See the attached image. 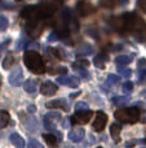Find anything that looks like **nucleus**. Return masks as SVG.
Returning <instances> with one entry per match:
<instances>
[{"label":"nucleus","instance_id":"nucleus-24","mask_svg":"<svg viewBox=\"0 0 146 148\" xmlns=\"http://www.w3.org/2000/svg\"><path fill=\"white\" fill-rule=\"evenodd\" d=\"M129 100L128 96H116L113 99V103L116 105H120V104H124V103H127Z\"/></svg>","mask_w":146,"mask_h":148},{"label":"nucleus","instance_id":"nucleus-15","mask_svg":"<svg viewBox=\"0 0 146 148\" xmlns=\"http://www.w3.org/2000/svg\"><path fill=\"white\" fill-rule=\"evenodd\" d=\"M92 51H93L92 46H91V44H88V43H84L82 47H80V48H78V51L75 52V55H76L78 57H80V56H88V55L92 53Z\"/></svg>","mask_w":146,"mask_h":148},{"label":"nucleus","instance_id":"nucleus-5","mask_svg":"<svg viewBox=\"0 0 146 148\" xmlns=\"http://www.w3.org/2000/svg\"><path fill=\"white\" fill-rule=\"evenodd\" d=\"M106 123H107V116H106V113L98 110V112L96 113V118H95V121H93L92 129L95 131H97V133H100V131H102L103 129H105Z\"/></svg>","mask_w":146,"mask_h":148},{"label":"nucleus","instance_id":"nucleus-25","mask_svg":"<svg viewBox=\"0 0 146 148\" xmlns=\"http://www.w3.org/2000/svg\"><path fill=\"white\" fill-rule=\"evenodd\" d=\"M118 70L120 72V74L123 77H131L132 75V70L131 69H128V68H124V66H118Z\"/></svg>","mask_w":146,"mask_h":148},{"label":"nucleus","instance_id":"nucleus-28","mask_svg":"<svg viewBox=\"0 0 146 148\" xmlns=\"http://www.w3.org/2000/svg\"><path fill=\"white\" fill-rule=\"evenodd\" d=\"M75 109H76V112L78 110H88V104L84 101H79L75 105Z\"/></svg>","mask_w":146,"mask_h":148},{"label":"nucleus","instance_id":"nucleus-32","mask_svg":"<svg viewBox=\"0 0 146 148\" xmlns=\"http://www.w3.org/2000/svg\"><path fill=\"white\" fill-rule=\"evenodd\" d=\"M79 74H80V75H82L84 79H88V78H89V73H88L85 69H80V70H79Z\"/></svg>","mask_w":146,"mask_h":148},{"label":"nucleus","instance_id":"nucleus-29","mask_svg":"<svg viewBox=\"0 0 146 148\" xmlns=\"http://www.w3.org/2000/svg\"><path fill=\"white\" fill-rule=\"evenodd\" d=\"M49 73H51V74L61 73V74H64V75H65V74H66V73H67V68L62 66V68H57V69H54V68H53V69H51V70H49Z\"/></svg>","mask_w":146,"mask_h":148},{"label":"nucleus","instance_id":"nucleus-13","mask_svg":"<svg viewBox=\"0 0 146 148\" xmlns=\"http://www.w3.org/2000/svg\"><path fill=\"white\" fill-rule=\"evenodd\" d=\"M115 64L118 66H127L128 64H131L132 61V56H128V55H120V56L115 57Z\"/></svg>","mask_w":146,"mask_h":148},{"label":"nucleus","instance_id":"nucleus-31","mask_svg":"<svg viewBox=\"0 0 146 148\" xmlns=\"http://www.w3.org/2000/svg\"><path fill=\"white\" fill-rule=\"evenodd\" d=\"M137 7L146 13V0H137Z\"/></svg>","mask_w":146,"mask_h":148},{"label":"nucleus","instance_id":"nucleus-43","mask_svg":"<svg viewBox=\"0 0 146 148\" xmlns=\"http://www.w3.org/2000/svg\"><path fill=\"white\" fill-rule=\"evenodd\" d=\"M1 5H3V0H0V7H1Z\"/></svg>","mask_w":146,"mask_h":148},{"label":"nucleus","instance_id":"nucleus-44","mask_svg":"<svg viewBox=\"0 0 146 148\" xmlns=\"http://www.w3.org/2000/svg\"><path fill=\"white\" fill-rule=\"evenodd\" d=\"M17 1H22V0H17Z\"/></svg>","mask_w":146,"mask_h":148},{"label":"nucleus","instance_id":"nucleus-2","mask_svg":"<svg viewBox=\"0 0 146 148\" xmlns=\"http://www.w3.org/2000/svg\"><path fill=\"white\" fill-rule=\"evenodd\" d=\"M115 118L120 122L124 123H135L140 120L141 117V112L139 108L131 107V108H119L118 110H115L114 113Z\"/></svg>","mask_w":146,"mask_h":148},{"label":"nucleus","instance_id":"nucleus-38","mask_svg":"<svg viewBox=\"0 0 146 148\" xmlns=\"http://www.w3.org/2000/svg\"><path fill=\"white\" fill-rule=\"evenodd\" d=\"M146 77V70H141V73H140V81H142Z\"/></svg>","mask_w":146,"mask_h":148},{"label":"nucleus","instance_id":"nucleus-34","mask_svg":"<svg viewBox=\"0 0 146 148\" xmlns=\"http://www.w3.org/2000/svg\"><path fill=\"white\" fill-rule=\"evenodd\" d=\"M88 34H89V35L92 36V38H95V39H98V33H97V31L95 30V29H93V31H91V29H88Z\"/></svg>","mask_w":146,"mask_h":148},{"label":"nucleus","instance_id":"nucleus-14","mask_svg":"<svg viewBox=\"0 0 146 148\" xmlns=\"http://www.w3.org/2000/svg\"><path fill=\"white\" fill-rule=\"evenodd\" d=\"M109 60V57H107V55H103V53H101V55H97V56L93 59V64L96 65L97 68H100V69H103L105 68V65H106V61Z\"/></svg>","mask_w":146,"mask_h":148},{"label":"nucleus","instance_id":"nucleus-22","mask_svg":"<svg viewBox=\"0 0 146 148\" xmlns=\"http://www.w3.org/2000/svg\"><path fill=\"white\" fill-rule=\"evenodd\" d=\"M116 3H118V0H102V1L100 3V5L103 7V8H109V9H111V8H114L116 5Z\"/></svg>","mask_w":146,"mask_h":148},{"label":"nucleus","instance_id":"nucleus-12","mask_svg":"<svg viewBox=\"0 0 146 148\" xmlns=\"http://www.w3.org/2000/svg\"><path fill=\"white\" fill-rule=\"evenodd\" d=\"M10 142H12V144L16 148H25V140H23V138L21 135H18V134H12V135L9 136Z\"/></svg>","mask_w":146,"mask_h":148},{"label":"nucleus","instance_id":"nucleus-40","mask_svg":"<svg viewBox=\"0 0 146 148\" xmlns=\"http://www.w3.org/2000/svg\"><path fill=\"white\" fill-rule=\"evenodd\" d=\"M79 95V92H75V94H71L70 95V97H75V96H78Z\"/></svg>","mask_w":146,"mask_h":148},{"label":"nucleus","instance_id":"nucleus-21","mask_svg":"<svg viewBox=\"0 0 146 148\" xmlns=\"http://www.w3.org/2000/svg\"><path fill=\"white\" fill-rule=\"evenodd\" d=\"M88 66H89V61H88V60H83V59L78 60V61H75L74 64H72V68L76 70L85 69V68H88Z\"/></svg>","mask_w":146,"mask_h":148},{"label":"nucleus","instance_id":"nucleus-45","mask_svg":"<svg viewBox=\"0 0 146 148\" xmlns=\"http://www.w3.org/2000/svg\"><path fill=\"white\" fill-rule=\"evenodd\" d=\"M98 148H101V147H98Z\"/></svg>","mask_w":146,"mask_h":148},{"label":"nucleus","instance_id":"nucleus-6","mask_svg":"<svg viewBox=\"0 0 146 148\" xmlns=\"http://www.w3.org/2000/svg\"><path fill=\"white\" fill-rule=\"evenodd\" d=\"M57 82L59 84H65V86H69V87H78L79 86V78L75 75H59L57 77Z\"/></svg>","mask_w":146,"mask_h":148},{"label":"nucleus","instance_id":"nucleus-37","mask_svg":"<svg viewBox=\"0 0 146 148\" xmlns=\"http://www.w3.org/2000/svg\"><path fill=\"white\" fill-rule=\"evenodd\" d=\"M128 1L129 0H118V4L119 5H127L128 4Z\"/></svg>","mask_w":146,"mask_h":148},{"label":"nucleus","instance_id":"nucleus-23","mask_svg":"<svg viewBox=\"0 0 146 148\" xmlns=\"http://www.w3.org/2000/svg\"><path fill=\"white\" fill-rule=\"evenodd\" d=\"M120 81V77L115 75V74H109L107 75V83L109 84H118Z\"/></svg>","mask_w":146,"mask_h":148},{"label":"nucleus","instance_id":"nucleus-7","mask_svg":"<svg viewBox=\"0 0 146 148\" xmlns=\"http://www.w3.org/2000/svg\"><path fill=\"white\" fill-rule=\"evenodd\" d=\"M22 78H23V74H22V69L20 66L16 68L12 73L9 74L8 79H9V83L12 86H20L21 82H22Z\"/></svg>","mask_w":146,"mask_h":148},{"label":"nucleus","instance_id":"nucleus-11","mask_svg":"<svg viewBox=\"0 0 146 148\" xmlns=\"http://www.w3.org/2000/svg\"><path fill=\"white\" fill-rule=\"evenodd\" d=\"M47 108H59L64 110H69V105H67L66 100L64 99H57V100H52V101L47 103Z\"/></svg>","mask_w":146,"mask_h":148},{"label":"nucleus","instance_id":"nucleus-16","mask_svg":"<svg viewBox=\"0 0 146 148\" xmlns=\"http://www.w3.org/2000/svg\"><path fill=\"white\" fill-rule=\"evenodd\" d=\"M120 131H122V126L119 123H113L110 127V133H111V136L115 139L116 142L119 140V136H120Z\"/></svg>","mask_w":146,"mask_h":148},{"label":"nucleus","instance_id":"nucleus-17","mask_svg":"<svg viewBox=\"0 0 146 148\" xmlns=\"http://www.w3.org/2000/svg\"><path fill=\"white\" fill-rule=\"evenodd\" d=\"M25 91L28 92V94H35L36 92V81H32V79H28V81L25 82Z\"/></svg>","mask_w":146,"mask_h":148},{"label":"nucleus","instance_id":"nucleus-4","mask_svg":"<svg viewBox=\"0 0 146 148\" xmlns=\"http://www.w3.org/2000/svg\"><path fill=\"white\" fill-rule=\"evenodd\" d=\"M92 117H93V112H91V110H78V112L70 118V121H71V123H74V125H76V123H83V125H84V123L89 122Z\"/></svg>","mask_w":146,"mask_h":148},{"label":"nucleus","instance_id":"nucleus-8","mask_svg":"<svg viewBox=\"0 0 146 148\" xmlns=\"http://www.w3.org/2000/svg\"><path fill=\"white\" fill-rule=\"evenodd\" d=\"M40 92L45 96H52L57 92V86L53 83V82H49V81H45L41 83L40 86Z\"/></svg>","mask_w":146,"mask_h":148},{"label":"nucleus","instance_id":"nucleus-41","mask_svg":"<svg viewBox=\"0 0 146 148\" xmlns=\"http://www.w3.org/2000/svg\"><path fill=\"white\" fill-rule=\"evenodd\" d=\"M1 83H3V78H1V74H0V87H1Z\"/></svg>","mask_w":146,"mask_h":148},{"label":"nucleus","instance_id":"nucleus-3","mask_svg":"<svg viewBox=\"0 0 146 148\" xmlns=\"http://www.w3.org/2000/svg\"><path fill=\"white\" fill-rule=\"evenodd\" d=\"M61 121H62L61 114H59V113H56V112H49V113H47V114L44 116V120H43L45 129H48V130L53 131L54 135L58 138V140H61L62 134L56 129V125H57L58 122H61Z\"/></svg>","mask_w":146,"mask_h":148},{"label":"nucleus","instance_id":"nucleus-36","mask_svg":"<svg viewBox=\"0 0 146 148\" xmlns=\"http://www.w3.org/2000/svg\"><path fill=\"white\" fill-rule=\"evenodd\" d=\"M36 110V108H35V105H28L27 107V112H30V113H34Z\"/></svg>","mask_w":146,"mask_h":148},{"label":"nucleus","instance_id":"nucleus-9","mask_svg":"<svg viewBox=\"0 0 146 148\" xmlns=\"http://www.w3.org/2000/svg\"><path fill=\"white\" fill-rule=\"evenodd\" d=\"M78 12L80 13V16H88L91 14V13L95 10V8L92 7V4L88 1H85V0H83V1H80L79 4H78Z\"/></svg>","mask_w":146,"mask_h":148},{"label":"nucleus","instance_id":"nucleus-1","mask_svg":"<svg viewBox=\"0 0 146 148\" xmlns=\"http://www.w3.org/2000/svg\"><path fill=\"white\" fill-rule=\"evenodd\" d=\"M23 61L25 65L27 66L28 70H31L35 74H43L45 73V64H44V60L40 55L34 49L30 51H26L23 55Z\"/></svg>","mask_w":146,"mask_h":148},{"label":"nucleus","instance_id":"nucleus-39","mask_svg":"<svg viewBox=\"0 0 146 148\" xmlns=\"http://www.w3.org/2000/svg\"><path fill=\"white\" fill-rule=\"evenodd\" d=\"M144 64H146V59H141L140 60V65H144Z\"/></svg>","mask_w":146,"mask_h":148},{"label":"nucleus","instance_id":"nucleus-10","mask_svg":"<svg viewBox=\"0 0 146 148\" xmlns=\"http://www.w3.org/2000/svg\"><path fill=\"white\" fill-rule=\"evenodd\" d=\"M84 129H74L69 133V139L72 143H79L83 138H84Z\"/></svg>","mask_w":146,"mask_h":148},{"label":"nucleus","instance_id":"nucleus-18","mask_svg":"<svg viewBox=\"0 0 146 148\" xmlns=\"http://www.w3.org/2000/svg\"><path fill=\"white\" fill-rule=\"evenodd\" d=\"M10 121V116L5 110H0V127H5Z\"/></svg>","mask_w":146,"mask_h":148},{"label":"nucleus","instance_id":"nucleus-19","mask_svg":"<svg viewBox=\"0 0 146 148\" xmlns=\"http://www.w3.org/2000/svg\"><path fill=\"white\" fill-rule=\"evenodd\" d=\"M13 65H14V56H13L12 53H8L7 56H5L4 61H3V68H4V69H10Z\"/></svg>","mask_w":146,"mask_h":148},{"label":"nucleus","instance_id":"nucleus-26","mask_svg":"<svg viewBox=\"0 0 146 148\" xmlns=\"http://www.w3.org/2000/svg\"><path fill=\"white\" fill-rule=\"evenodd\" d=\"M27 148H44V147L41 146L36 139H30V140H28V144H27Z\"/></svg>","mask_w":146,"mask_h":148},{"label":"nucleus","instance_id":"nucleus-42","mask_svg":"<svg viewBox=\"0 0 146 148\" xmlns=\"http://www.w3.org/2000/svg\"><path fill=\"white\" fill-rule=\"evenodd\" d=\"M144 96H145V99H146V90L144 91Z\"/></svg>","mask_w":146,"mask_h":148},{"label":"nucleus","instance_id":"nucleus-27","mask_svg":"<svg viewBox=\"0 0 146 148\" xmlns=\"http://www.w3.org/2000/svg\"><path fill=\"white\" fill-rule=\"evenodd\" d=\"M8 20L5 16H0V30H5L8 27Z\"/></svg>","mask_w":146,"mask_h":148},{"label":"nucleus","instance_id":"nucleus-33","mask_svg":"<svg viewBox=\"0 0 146 148\" xmlns=\"http://www.w3.org/2000/svg\"><path fill=\"white\" fill-rule=\"evenodd\" d=\"M57 39H58V35H57V34L53 31V33H51V35H49L48 40H49V42H56Z\"/></svg>","mask_w":146,"mask_h":148},{"label":"nucleus","instance_id":"nucleus-35","mask_svg":"<svg viewBox=\"0 0 146 148\" xmlns=\"http://www.w3.org/2000/svg\"><path fill=\"white\" fill-rule=\"evenodd\" d=\"M25 44H26V40L25 39H20V42H18V44H17V48H23V47H25Z\"/></svg>","mask_w":146,"mask_h":148},{"label":"nucleus","instance_id":"nucleus-30","mask_svg":"<svg viewBox=\"0 0 146 148\" xmlns=\"http://www.w3.org/2000/svg\"><path fill=\"white\" fill-rule=\"evenodd\" d=\"M132 88H133V83L132 82H124L123 83V91L124 92H129V91H132Z\"/></svg>","mask_w":146,"mask_h":148},{"label":"nucleus","instance_id":"nucleus-20","mask_svg":"<svg viewBox=\"0 0 146 148\" xmlns=\"http://www.w3.org/2000/svg\"><path fill=\"white\" fill-rule=\"evenodd\" d=\"M43 138H44V140H45L51 147L57 148V140H58V139H57L54 135H52V134H44Z\"/></svg>","mask_w":146,"mask_h":148}]
</instances>
